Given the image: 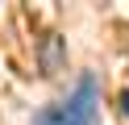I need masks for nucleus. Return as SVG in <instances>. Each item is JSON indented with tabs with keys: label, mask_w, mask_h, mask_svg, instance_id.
<instances>
[{
	"label": "nucleus",
	"mask_w": 129,
	"mask_h": 125,
	"mask_svg": "<svg viewBox=\"0 0 129 125\" xmlns=\"http://www.w3.org/2000/svg\"><path fill=\"white\" fill-rule=\"evenodd\" d=\"M121 113L129 117V92H121Z\"/></svg>",
	"instance_id": "nucleus-3"
},
{
	"label": "nucleus",
	"mask_w": 129,
	"mask_h": 125,
	"mask_svg": "<svg viewBox=\"0 0 129 125\" xmlns=\"http://www.w3.org/2000/svg\"><path fill=\"white\" fill-rule=\"evenodd\" d=\"M96 121H100V83H96V75H83L79 88L62 104L34 113L29 125H96Z\"/></svg>",
	"instance_id": "nucleus-1"
},
{
	"label": "nucleus",
	"mask_w": 129,
	"mask_h": 125,
	"mask_svg": "<svg viewBox=\"0 0 129 125\" xmlns=\"http://www.w3.org/2000/svg\"><path fill=\"white\" fill-rule=\"evenodd\" d=\"M38 71H42L46 79H54V75L67 71V38H62L58 29H50V33L38 38Z\"/></svg>",
	"instance_id": "nucleus-2"
}]
</instances>
